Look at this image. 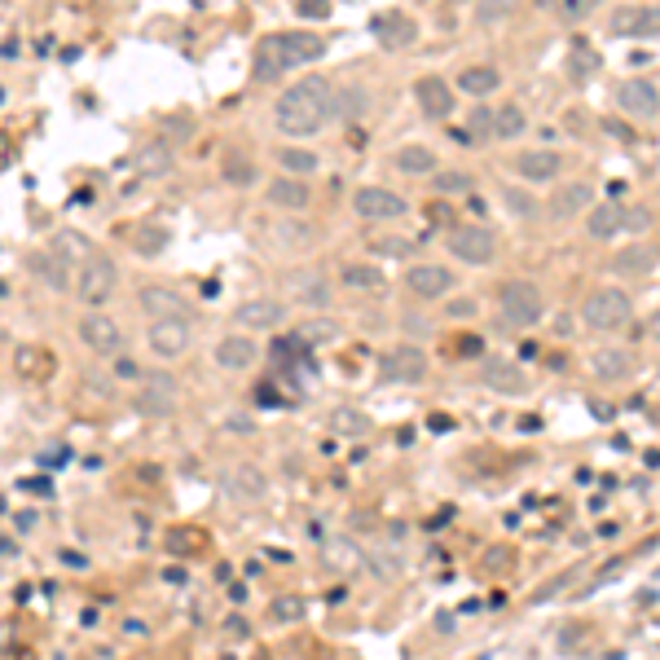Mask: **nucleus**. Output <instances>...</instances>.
Returning <instances> with one entry per match:
<instances>
[{"instance_id":"obj_59","label":"nucleus","mask_w":660,"mask_h":660,"mask_svg":"<svg viewBox=\"0 0 660 660\" xmlns=\"http://www.w3.org/2000/svg\"><path fill=\"white\" fill-rule=\"evenodd\" d=\"M124 634H128V638H132V634H137V638H141V634H146V625H141V621H137V616H128V621H124Z\"/></svg>"},{"instance_id":"obj_57","label":"nucleus","mask_w":660,"mask_h":660,"mask_svg":"<svg viewBox=\"0 0 660 660\" xmlns=\"http://www.w3.org/2000/svg\"><path fill=\"white\" fill-rule=\"evenodd\" d=\"M14 528H18V533H31V528H36V511H18L14 515Z\"/></svg>"},{"instance_id":"obj_23","label":"nucleus","mask_w":660,"mask_h":660,"mask_svg":"<svg viewBox=\"0 0 660 660\" xmlns=\"http://www.w3.org/2000/svg\"><path fill=\"white\" fill-rule=\"evenodd\" d=\"M370 31H374V40H379L383 49H405V44L418 40V22L405 18V14H379L370 22Z\"/></svg>"},{"instance_id":"obj_53","label":"nucleus","mask_w":660,"mask_h":660,"mask_svg":"<svg viewBox=\"0 0 660 660\" xmlns=\"http://www.w3.org/2000/svg\"><path fill=\"white\" fill-rule=\"evenodd\" d=\"M168 542H172V546H207V537L194 533V528H172Z\"/></svg>"},{"instance_id":"obj_50","label":"nucleus","mask_w":660,"mask_h":660,"mask_svg":"<svg viewBox=\"0 0 660 660\" xmlns=\"http://www.w3.org/2000/svg\"><path fill=\"white\" fill-rule=\"evenodd\" d=\"M361 106H366V93H361V88H344V93H335V115H357Z\"/></svg>"},{"instance_id":"obj_14","label":"nucleus","mask_w":660,"mask_h":660,"mask_svg":"<svg viewBox=\"0 0 660 660\" xmlns=\"http://www.w3.org/2000/svg\"><path fill=\"white\" fill-rule=\"evenodd\" d=\"M137 308L146 317H185V313H190L185 295L172 291V286H163V282H146V286H141V291H137Z\"/></svg>"},{"instance_id":"obj_61","label":"nucleus","mask_w":660,"mask_h":660,"mask_svg":"<svg viewBox=\"0 0 660 660\" xmlns=\"http://www.w3.org/2000/svg\"><path fill=\"white\" fill-rule=\"evenodd\" d=\"M5 154H9V141L0 137V168H5Z\"/></svg>"},{"instance_id":"obj_44","label":"nucleus","mask_w":660,"mask_h":660,"mask_svg":"<svg viewBox=\"0 0 660 660\" xmlns=\"http://www.w3.org/2000/svg\"><path fill=\"white\" fill-rule=\"evenodd\" d=\"M370 251H374V256H383V260H405L414 251V242L410 238H374Z\"/></svg>"},{"instance_id":"obj_31","label":"nucleus","mask_w":660,"mask_h":660,"mask_svg":"<svg viewBox=\"0 0 660 660\" xmlns=\"http://www.w3.org/2000/svg\"><path fill=\"white\" fill-rule=\"evenodd\" d=\"M229 489L238 493V498H264L269 493V480H264V471L260 467H251V462H242V467H234L229 471Z\"/></svg>"},{"instance_id":"obj_52","label":"nucleus","mask_w":660,"mask_h":660,"mask_svg":"<svg viewBox=\"0 0 660 660\" xmlns=\"http://www.w3.org/2000/svg\"><path fill=\"white\" fill-rule=\"evenodd\" d=\"M652 225V212L647 207H625V234H638V229Z\"/></svg>"},{"instance_id":"obj_51","label":"nucleus","mask_w":660,"mask_h":660,"mask_svg":"<svg viewBox=\"0 0 660 660\" xmlns=\"http://www.w3.org/2000/svg\"><path fill=\"white\" fill-rule=\"evenodd\" d=\"M278 234H282V242H291V247H308V242H313V225H282L278 229Z\"/></svg>"},{"instance_id":"obj_30","label":"nucleus","mask_w":660,"mask_h":660,"mask_svg":"<svg viewBox=\"0 0 660 660\" xmlns=\"http://www.w3.org/2000/svg\"><path fill=\"white\" fill-rule=\"evenodd\" d=\"M392 168L405 176H432L436 172V154L427 146H401L392 154Z\"/></svg>"},{"instance_id":"obj_22","label":"nucleus","mask_w":660,"mask_h":660,"mask_svg":"<svg viewBox=\"0 0 660 660\" xmlns=\"http://www.w3.org/2000/svg\"><path fill=\"white\" fill-rule=\"evenodd\" d=\"M559 168H564V159L555 150H520L511 159V172L524 176V181H555Z\"/></svg>"},{"instance_id":"obj_8","label":"nucleus","mask_w":660,"mask_h":660,"mask_svg":"<svg viewBox=\"0 0 660 660\" xmlns=\"http://www.w3.org/2000/svg\"><path fill=\"white\" fill-rule=\"evenodd\" d=\"M445 247H449V256L462 260V264H489L498 256V234L484 225H462V229H449L445 234Z\"/></svg>"},{"instance_id":"obj_18","label":"nucleus","mask_w":660,"mask_h":660,"mask_svg":"<svg viewBox=\"0 0 660 660\" xmlns=\"http://www.w3.org/2000/svg\"><path fill=\"white\" fill-rule=\"evenodd\" d=\"M616 106L625 110V115H638V119H652L660 110V88L652 80H625L616 88Z\"/></svg>"},{"instance_id":"obj_5","label":"nucleus","mask_w":660,"mask_h":660,"mask_svg":"<svg viewBox=\"0 0 660 660\" xmlns=\"http://www.w3.org/2000/svg\"><path fill=\"white\" fill-rule=\"evenodd\" d=\"M634 304L625 291H616V286H599V291H590V300L581 304V322L590 330H621L630 322Z\"/></svg>"},{"instance_id":"obj_10","label":"nucleus","mask_w":660,"mask_h":660,"mask_svg":"<svg viewBox=\"0 0 660 660\" xmlns=\"http://www.w3.org/2000/svg\"><path fill=\"white\" fill-rule=\"evenodd\" d=\"M352 212L361 220H401L410 212V203H405L396 190H388V185H361V190L352 194Z\"/></svg>"},{"instance_id":"obj_11","label":"nucleus","mask_w":660,"mask_h":660,"mask_svg":"<svg viewBox=\"0 0 660 660\" xmlns=\"http://www.w3.org/2000/svg\"><path fill=\"white\" fill-rule=\"evenodd\" d=\"M379 374L388 383H423L427 379V352L414 344H396L379 357Z\"/></svg>"},{"instance_id":"obj_17","label":"nucleus","mask_w":660,"mask_h":660,"mask_svg":"<svg viewBox=\"0 0 660 660\" xmlns=\"http://www.w3.org/2000/svg\"><path fill=\"white\" fill-rule=\"evenodd\" d=\"M405 286H410L418 300H440V295L454 291V273H449L445 264H414V269L405 273Z\"/></svg>"},{"instance_id":"obj_56","label":"nucleus","mask_w":660,"mask_h":660,"mask_svg":"<svg viewBox=\"0 0 660 660\" xmlns=\"http://www.w3.org/2000/svg\"><path fill=\"white\" fill-rule=\"evenodd\" d=\"M225 634H229V638H247L251 630H247V621H242V616H229V621H225Z\"/></svg>"},{"instance_id":"obj_35","label":"nucleus","mask_w":660,"mask_h":660,"mask_svg":"<svg viewBox=\"0 0 660 660\" xmlns=\"http://www.w3.org/2000/svg\"><path fill=\"white\" fill-rule=\"evenodd\" d=\"M308 616V599L304 594H278V599H269V621L273 625H295Z\"/></svg>"},{"instance_id":"obj_7","label":"nucleus","mask_w":660,"mask_h":660,"mask_svg":"<svg viewBox=\"0 0 660 660\" xmlns=\"http://www.w3.org/2000/svg\"><path fill=\"white\" fill-rule=\"evenodd\" d=\"M75 335H80V344L88 352H97V357H119V352H124V326H119L110 313H102V308H88L80 317V326H75Z\"/></svg>"},{"instance_id":"obj_40","label":"nucleus","mask_w":660,"mask_h":660,"mask_svg":"<svg viewBox=\"0 0 660 660\" xmlns=\"http://www.w3.org/2000/svg\"><path fill=\"white\" fill-rule=\"evenodd\" d=\"M594 5H599V0H542V9H550V14L564 18V22H581Z\"/></svg>"},{"instance_id":"obj_2","label":"nucleus","mask_w":660,"mask_h":660,"mask_svg":"<svg viewBox=\"0 0 660 660\" xmlns=\"http://www.w3.org/2000/svg\"><path fill=\"white\" fill-rule=\"evenodd\" d=\"M326 53V40L317 31H278V36H264L256 44V58H251V75L260 84L282 80L295 66H308Z\"/></svg>"},{"instance_id":"obj_12","label":"nucleus","mask_w":660,"mask_h":660,"mask_svg":"<svg viewBox=\"0 0 660 660\" xmlns=\"http://www.w3.org/2000/svg\"><path fill=\"white\" fill-rule=\"evenodd\" d=\"M612 36L625 40H652L660 36V9L656 5H625L612 14Z\"/></svg>"},{"instance_id":"obj_20","label":"nucleus","mask_w":660,"mask_h":660,"mask_svg":"<svg viewBox=\"0 0 660 660\" xmlns=\"http://www.w3.org/2000/svg\"><path fill=\"white\" fill-rule=\"evenodd\" d=\"M256 361H260L256 339H247V335H225V339H216V366H220V370L242 374V370L256 366Z\"/></svg>"},{"instance_id":"obj_26","label":"nucleus","mask_w":660,"mask_h":660,"mask_svg":"<svg viewBox=\"0 0 660 660\" xmlns=\"http://www.w3.org/2000/svg\"><path fill=\"white\" fill-rule=\"evenodd\" d=\"M630 370H634L630 352H621V348H599V352H590V379H599V383H621Z\"/></svg>"},{"instance_id":"obj_38","label":"nucleus","mask_w":660,"mask_h":660,"mask_svg":"<svg viewBox=\"0 0 660 660\" xmlns=\"http://www.w3.org/2000/svg\"><path fill=\"white\" fill-rule=\"evenodd\" d=\"M520 0H476V22L480 27H502V22L515 18Z\"/></svg>"},{"instance_id":"obj_60","label":"nucleus","mask_w":660,"mask_h":660,"mask_svg":"<svg viewBox=\"0 0 660 660\" xmlns=\"http://www.w3.org/2000/svg\"><path fill=\"white\" fill-rule=\"evenodd\" d=\"M652 339H660V308L652 313Z\"/></svg>"},{"instance_id":"obj_42","label":"nucleus","mask_w":660,"mask_h":660,"mask_svg":"<svg viewBox=\"0 0 660 660\" xmlns=\"http://www.w3.org/2000/svg\"><path fill=\"white\" fill-rule=\"evenodd\" d=\"M493 119H498V110H489V106H476L471 110V119H467V137L471 141H489L493 137Z\"/></svg>"},{"instance_id":"obj_58","label":"nucleus","mask_w":660,"mask_h":660,"mask_svg":"<svg viewBox=\"0 0 660 660\" xmlns=\"http://www.w3.org/2000/svg\"><path fill=\"white\" fill-rule=\"evenodd\" d=\"M458 352H462V357H476V352H480L476 335H458Z\"/></svg>"},{"instance_id":"obj_45","label":"nucleus","mask_w":660,"mask_h":660,"mask_svg":"<svg viewBox=\"0 0 660 660\" xmlns=\"http://www.w3.org/2000/svg\"><path fill=\"white\" fill-rule=\"evenodd\" d=\"M326 559H330V564H335V568L352 572V568L361 564V550L352 546V542H330V546H326Z\"/></svg>"},{"instance_id":"obj_37","label":"nucleus","mask_w":660,"mask_h":660,"mask_svg":"<svg viewBox=\"0 0 660 660\" xmlns=\"http://www.w3.org/2000/svg\"><path fill=\"white\" fill-rule=\"evenodd\" d=\"M524 132H528V115H524V110L515 106V102L502 106L498 119H493V137H498V141H520Z\"/></svg>"},{"instance_id":"obj_62","label":"nucleus","mask_w":660,"mask_h":660,"mask_svg":"<svg viewBox=\"0 0 660 660\" xmlns=\"http://www.w3.org/2000/svg\"><path fill=\"white\" fill-rule=\"evenodd\" d=\"M0 106H5V88H0Z\"/></svg>"},{"instance_id":"obj_33","label":"nucleus","mask_w":660,"mask_h":660,"mask_svg":"<svg viewBox=\"0 0 660 660\" xmlns=\"http://www.w3.org/2000/svg\"><path fill=\"white\" fill-rule=\"evenodd\" d=\"M339 282L352 286V291H374V286H383V269L379 264H366V260H352L339 269Z\"/></svg>"},{"instance_id":"obj_21","label":"nucleus","mask_w":660,"mask_h":660,"mask_svg":"<svg viewBox=\"0 0 660 660\" xmlns=\"http://www.w3.org/2000/svg\"><path fill=\"white\" fill-rule=\"evenodd\" d=\"M234 322L242 330H278L286 322V304L278 300H247L234 308Z\"/></svg>"},{"instance_id":"obj_47","label":"nucleus","mask_w":660,"mask_h":660,"mask_svg":"<svg viewBox=\"0 0 660 660\" xmlns=\"http://www.w3.org/2000/svg\"><path fill=\"white\" fill-rule=\"evenodd\" d=\"M594 66H599V58H594V49H586V44H572V66H568V71L572 75H577V80H586V75L594 71Z\"/></svg>"},{"instance_id":"obj_39","label":"nucleus","mask_w":660,"mask_h":660,"mask_svg":"<svg viewBox=\"0 0 660 660\" xmlns=\"http://www.w3.org/2000/svg\"><path fill=\"white\" fill-rule=\"evenodd\" d=\"M432 185H436V194H449V198H462L476 190V181L467 172H432Z\"/></svg>"},{"instance_id":"obj_24","label":"nucleus","mask_w":660,"mask_h":660,"mask_svg":"<svg viewBox=\"0 0 660 660\" xmlns=\"http://www.w3.org/2000/svg\"><path fill=\"white\" fill-rule=\"evenodd\" d=\"M586 234L599 238V242L625 234V207L616 203V198H603V203H594L590 216H586Z\"/></svg>"},{"instance_id":"obj_13","label":"nucleus","mask_w":660,"mask_h":660,"mask_svg":"<svg viewBox=\"0 0 660 660\" xmlns=\"http://www.w3.org/2000/svg\"><path fill=\"white\" fill-rule=\"evenodd\" d=\"M264 203L278 207V212H308V203H313V190H308L304 176H273L269 190H264Z\"/></svg>"},{"instance_id":"obj_46","label":"nucleus","mask_w":660,"mask_h":660,"mask_svg":"<svg viewBox=\"0 0 660 660\" xmlns=\"http://www.w3.org/2000/svg\"><path fill=\"white\" fill-rule=\"evenodd\" d=\"M330 427H335V432H344V436H361V432H370V418L366 414H352V410H339L335 418H330Z\"/></svg>"},{"instance_id":"obj_49","label":"nucleus","mask_w":660,"mask_h":660,"mask_svg":"<svg viewBox=\"0 0 660 660\" xmlns=\"http://www.w3.org/2000/svg\"><path fill=\"white\" fill-rule=\"evenodd\" d=\"M502 198H506V207H511L515 216H533L537 212V203H533V194H524V190H515V185H506L502 190Z\"/></svg>"},{"instance_id":"obj_29","label":"nucleus","mask_w":660,"mask_h":660,"mask_svg":"<svg viewBox=\"0 0 660 660\" xmlns=\"http://www.w3.org/2000/svg\"><path fill=\"white\" fill-rule=\"evenodd\" d=\"M498 84H502L498 66H467L458 75V93H467V97H489V93H498Z\"/></svg>"},{"instance_id":"obj_54","label":"nucleus","mask_w":660,"mask_h":660,"mask_svg":"<svg viewBox=\"0 0 660 660\" xmlns=\"http://www.w3.org/2000/svg\"><path fill=\"white\" fill-rule=\"evenodd\" d=\"M295 9H300V18H317V22L330 18V0H300Z\"/></svg>"},{"instance_id":"obj_6","label":"nucleus","mask_w":660,"mask_h":660,"mask_svg":"<svg viewBox=\"0 0 660 660\" xmlns=\"http://www.w3.org/2000/svg\"><path fill=\"white\" fill-rule=\"evenodd\" d=\"M190 344H194L190 317H150V326H146V348H150L159 361L185 357V352H190Z\"/></svg>"},{"instance_id":"obj_43","label":"nucleus","mask_w":660,"mask_h":660,"mask_svg":"<svg viewBox=\"0 0 660 660\" xmlns=\"http://www.w3.org/2000/svg\"><path fill=\"white\" fill-rule=\"evenodd\" d=\"M163 242H168V234H163L159 225H146V229H137V234H132V247H137L141 256H159Z\"/></svg>"},{"instance_id":"obj_27","label":"nucleus","mask_w":660,"mask_h":660,"mask_svg":"<svg viewBox=\"0 0 660 660\" xmlns=\"http://www.w3.org/2000/svg\"><path fill=\"white\" fill-rule=\"evenodd\" d=\"M590 207V185L586 181H572L564 185V190H555V198H550V216L555 220H572L577 212H586Z\"/></svg>"},{"instance_id":"obj_3","label":"nucleus","mask_w":660,"mask_h":660,"mask_svg":"<svg viewBox=\"0 0 660 660\" xmlns=\"http://www.w3.org/2000/svg\"><path fill=\"white\" fill-rule=\"evenodd\" d=\"M498 308H502V322L506 326H537L546 317V295H542V286L537 282H528V278H511V282H502V291H498Z\"/></svg>"},{"instance_id":"obj_9","label":"nucleus","mask_w":660,"mask_h":660,"mask_svg":"<svg viewBox=\"0 0 660 660\" xmlns=\"http://www.w3.org/2000/svg\"><path fill=\"white\" fill-rule=\"evenodd\" d=\"M137 410L146 418H168L176 410V379L168 370H146L137 383Z\"/></svg>"},{"instance_id":"obj_25","label":"nucleus","mask_w":660,"mask_h":660,"mask_svg":"<svg viewBox=\"0 0 660 660\" xmlns=\"http://www.w3.org/2000/svg\"><path fill=\"white\" fill-rule=\"evenodd\" d=\"M480 379L489 383L493 392H506V396H520L528 388L520 366H515V361H502V357H484L480 361Z\"/></svg>"},{"instance_id":"obj_55","label":"nucleus","mask_w":660,"mask_h":660,"mask_svg":"<svg viewBox=\"0 0 660 660\" xmlns=\"http://www.w3.org/2000/svg\"><path fill=\"white\" fill-rule=\"evenodd\" d=\"M449 317H476V300H467V295L454 300V304H449Z\"/></svg>"},{"instance_id":"obj_32","label":"nucleus","mask_w":660,"mask_h":660,"mask_svg":"<svg viewBox=\"0 0 660 660\" xmlns=\"http://www.w3.org/2000/svg\"><path fill=\"white\" fill-rule=\"evenodd\" d=\"M295 335H300L304 348H322V344H335V339L344 335V326H339L335 317H308V322L295 330Z\"/></svg>"},{"instance_id":"obj_41","label":"nucleus","mask_w":660,"mask_h":660,"mask_svg":"<svg viewBox=\"0 0 660 660\" xmlns=\"http://www.w3.org/2000/svg\"><path fill=\"white\" fill-rule=\"evenodd\" d=\"M137 168L146 172V176L168 172V168H172V150H168V146H146V150H141V159H137Z\"/></svg>"},{"instance_id":"obj_28","label":"nucleus","mask_w":660,"mask_h":660,"mask_svg":"<svg viewBox=\"0 0 660 660\" xmlns=\"http://www.w3.org/2000/svg\"><path fill=\"white\" fill-rule=\"evenodd\" d=\"M273 163L286 172V176H313L317 168H322V159H317L313 150H304V146H282V150H273Z\"/></svg>"},{"instance_id":"obj_15","label":"nucleus","mask_w":660,"mask_h":660,"mask_svg":"<svg viewBox=\"0 0 660 660\" xmlns=\"http://www.w3.org/2000/svg\"><path fill=\"white\" fill-rule=\"evenodd\" d=\"M414 102L427 119H449L454 115V93H449V80H440V75L414 80Z\"/></svg>"},{"instance_id":"obj_19","label":"nucleus","mask_w":660,"mask_h":660,"mask_svg":"<svg viewBox=\"0 0 660 660\" xmlns=\"http://www.w3.org/2000/svg\"><path fill=\"white\" fill-rule=\"evenodd\" d=\"M27 269L36 273V278L49 286V291H71V286H75L71 273H66V269H71V260H66L58 247H53V251H31V256H27Z\"/></svg>"},{"instance_id":"obj_16","label":"nucleus","mask_w":660,"mask_h":660,"mask_svg":"<svg viewBox=\"0 0 660 660\" xmlns=\"http://www.w3.org/2000/svg\"><path fill=\"white\" fill-rule=\"evenodd\" d=\"M286 295H291V304H304V308H317V313H322L330 304V282L317 269H300L286 278Z\"/></svg>"},{"instance_id":"obj_36","label":"nucleus","mask_w":660,"mask_h":660,"mask_svg":"<svg viewBox=\"0 0 660 660\" xmlns=\"http://www.w3.org/2000/svg\"><path fill=\"white\" fill-rule=\"evenodd\" d=\"M616 269H621V273H652L656 269V247H647V242H630L625 251H616Z\"/></svg>"},{"instance_id":"obj_4","label":"nucleus","mask_w":660,"mask_h":660,"mask_svg":"<svg viewBox=\"0 0 660 660\" xmlns=\"http://www.w3.org/2000/svg\"><path fill=\"white\" fill-rule=\"evenodd\" d=\"M115 282H119L115 260H110L106 251H88L80 273H75V295H80V304H88V308H102L110 295H115Z\"/></svg>"},{"instance_id":"obj_48","label":"nucleus","mask_w":660,"mask_h":660,"mask_svg":"<svg viewBox=\"0 0 660 660\" xmlns=\"http://www.w3.org/2000/svg\"><path fill=\"white\" fill-rule=\"evenodd\" d=\"M141 374H146V370H141V361H137V357H128V352H119V357H115V379H119V383H132V388H137Z\"/></svg>"},{"instance_id":"obj_1","label":"nucleus","mask_w":660,"mask_h":660,"mask_svg":"<svg viewBox=\"0 0 660 660\" xmlns=\"http://www.w3.org/2000/svg\"><path fill=\"white\" fill-rule=\"evenodd\" d=\"M330 119H335V84L326 75H304L295 80L273 106V128L286 141H308L317 137Z\"/></svg>"},{"instance_id":"obj_34","label":"nucleus","mask_w":660,"mask_h":660,"mask_svg":"<svg viewBox=\"0 0 660 660\" xmlns=\"http://www.w3.org/2000/svg\"><path fill=\"white\" fill-rule=\"evenodd\" d=\"M220 176H225L229 185H238V190H247V185L256 181V163H251L242 150H225V159H220Z\"/></svg>"}]
</instances>
